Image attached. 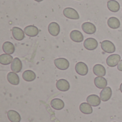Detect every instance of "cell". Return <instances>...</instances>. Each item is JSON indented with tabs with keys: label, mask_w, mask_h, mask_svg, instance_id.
I'll return each instance as SVG.
<instances>
[{
	"label": "cell",
	"mask_w": 122,
	"mask_h": 122,
	"mask_svg": "<svg viewBox=\"0 0 122 122\" xmlns=\"http://www.w3.org/2000/svg\"><path fill=\"white\" fill-rule=\"evenodd\" d=\"M14 58L11 54H2L0 55V63L3 65H8L11 64Z\"/></svg>",
	"instance_id": "obj_26"
},
{
	"label": "cell",
	"mask_w": 122,
	"mask_h": 122,
	"mask_svg": "<svg viewBox=\"0 0 122 122\" xmlns=\"http://www.w3.org/2000/svg\"><path fill=\"white\" fill-rule=\"evenodd\" d=\"M56 86L58 90L61 92H67L70 89V84L66 79H59L56 83Z\"/></svg>",
	"instance_id": "obj_10"
},
{
	"label": "cell",
	"mask_w": 122,
	"mask_h": 122,
	"mask_svg": "<svg viewBox=\"0 0 122 122\" xmlns=\"http://www.w3.org/2000/svg\"><path fill=\"white\" fill-rule=\"evenodd\" d=\"M34 1H38V2H40V1H42L43 0H34Z\"/></svg>",
	"instance_id": "obj_29"
},
{
	"label": "cell",
	"mask_w": 122,
	"mask_h": 122,
	"mask_svg": "<svg viewBox=\"0 0 122 122\" xmlns=\"http://www.w3.org/2000/svg\"><path fill=\"white\" fill-rule=\"evenodd\" d=\"M24 31L26 35H27L30 37H34L39 34V30L34 25H29V26H27L24 28Z\"/></svg>",
	"instance_id": "obj_9"
},
{
	"label": "cell",
	"mask_w": 122,
	"mask_h": 122,
	"mask_svg": "<svg viewBox=\"0 0 122 122\" xmlns=\"http://www.w3.org/2000/svg\"><path fill=\"white\" fill-rule=\"evenodd\" d=\"M22 78L26 81H33L36 79V74L31 70H26L23 72Z\"/></svg>",
	"instance_id": "obj_21"
},
{
	"label": "cell",
	"mask_w": 122,
	"mask_h": 122,
	"mask_svg": "<svg viewBox=\"0 0 122 122\" xmlns=\"http://www.w3.org/2000/svg\"><path fill=\"white\" fill-rule=\"evenodd\" d=\"M82 30L87 34H93L96 32V26L91 22H84L81 25Z\"/></svg>",
	"instance_id": "obj_8"
},
{
	"label": "cell",
	"mask_w": 122,
	"mask_h": 122,
	"mask_svg": "<svg viewBox=\"0 0 122 122\" xmlns=\"http://www.w3.org/2000/svg\"><path fill=\"white\" fill-rule=\"evenodd\" d=\"M94 84L99 89H104L107 86V81L104 76H97L94 79Z\"/></svg>",
	"instance_id": "obj_18"
},
{
	"label": "cell",
	"mask_w": 122,
	"mask_h": 122,
	"mask_svg": "<svg viewBox=\"0 0 122 122\" xmlns=\"http://www.w3.org/2000/svg\"><path fill=\"white\" fill-rule=\"evenodd\" d=\"M63 14L68 19H79V14L76 10L71 7H66L63 10Z\"/></svg>",
	"instance_id": "obj_1"
},
{
	"label": "cell",
	"mask_w": 122,
	"mask_h": 122,
	"mask_svg": "<svg viewBox=\"0 0 122 122\" xmlns=\"http://www.w3.org/2000/svg\"><path fill=\"white\" fill-rule=\"evenodd\" d=\"M7 117L11 122H20V121H21L20 114L14 110L8 111Z\"/></svg>",
	"instance_id": "obj_17"
},
{
	"label": "cell",
	"mask_w": 122,
	"mask_h": 122,
	"mask_svg": "<svg viewBox=\"0 0 122 122\" xmlns=\"http://www.w3.org/2000/svg\"><path fill=\"white\" fill-rule=\"evenodd\" d=\"M84 46L86 49L92 51L97 48L98 41L94 38H88L84 42Z\"/></svg>",
	"instance_id": "obj_4"
},
{
	"label": "cell",
	"mask_w": 122,
	"mask_h": 122,
	"mask_svg": "<svg viewBox=\"0 0 122 122\" xmlns=\"http://www.w3.org/2000/svg\"><path fill=\"white\" fill-rule=\"evenodd\" d=\"M51 106L55 110H61L64 107V102L60 99H54L51 102Z\"/></svg>",
	"instance_id": "obj_22"
},
{
	"label": "cell",
	"mask_w": 122,
	"mask_h": 122,
	"mask_svg": "<svg viewBox=\"0 0 122 122\" xmlns=\"http://www.w3.org/2000/svg\"><path fill=\"white\" fill-rule=\"evenodd\" d=\"M117 69H118L119 71H122V59L119 61V63L118 64V65H117Z\"/></svg>",
	"instance_id": "obj_27"
},
{
	"label": "cell",
	"mask_w": 122,
	"mask_h": 122,
	"mask_svg": "<svg viewBox=\"0 0 122 122\" xmlns=\"http://www.w3.org/2000/svg\"><path fill=\"white\" fill-rule=\"evenodd\" d=\"M108 9L112 12H117L120 9V4L117 1L115 0H109L107 2Z\"/></svg>",
	"instance_id": "obj_25"
},
{
	"label": "cell",
	"mask_w": 122,
	"mask_h": 122,
	"mask_svg": "<svg viewBox=\"0 0 122 122\" xmlns=\"http://www.w3.org/2000/svg\"><path fill=\"white\" fill-rule=\"evenodd\" d=\"M107 24H108V26L110 28L114 29H118V28L120 27L121 23H120V21H119V19H117V17L112 16V17H110L108 19Z\"/></svg>",
	"instance_id": "obj_24"
},
{
	"label": "cell",
	"mask_w": 122,
	"mask_h": 122,
	"mask_svg": "<svg viewBox=\"0 0 122 122\" xmlns=\"http://www.w3.org/2000/svg\"><path fill=\"white\" fill-rule=\"evenodd\" d=\"M7 81L9 84L16 86L19 84V77L15 72H9L7 74Z\"/></svg>",
	"instance_id": "obj_16"
},
{
	"label": "cell",
	"mask_w": 122,
	"mask_h": 122,
	"mask_svg": "<svg viewBox=\"0 0 122 122\" xmlns=\"http://www.w3.org/2000/svg\"><path fill=\"white\" fill-rule=\"evenodd\" d=\"M102 49L106 53H114L116 51V47L114 44L109 40H104L101 43Z\"/></svg>",
	"instance_id": "obj_3"
},
{
	"label": "cell",
	"mask_w": 122,
	"mask_h": 122,
	"mask_svg": "<svg viewBox=\"0 0 122 122\" xmlns=\"http://www.w3.org/2000/svg\"><path fill=\"white\" fill-rule=\"evenodd\" d=\"M56 67L60 70H66L69 67V62L66 59L58 58L54 61Z\"/></svg>",
	"instance_id": "obj_2"
},
{
	"label": "cell",
	"mask_w": 122,
	"mask_h": 122,
	"mask_svg": "<svg viewBox=\"0 0 122 122\" xmlns=\"http://www.w3.org/2000/svg\"><path fill=\"white\" fill-rule=\"evenodd\" d=\"M112 95V89L109 86L105 87L100 92V98L102 101L103 102L109 101L111 99Z\"/></svg>",
	"instance_id": "obj_12"
},
{
	"label": "cell",
	"mask_w": 122,
	"mask_h": 122,
	"mask_svg": "<svg viewBox=\"0 0 122 122\" xmlns=\"http://www.w3.org/2000/svg\"><path fill=\"white\" fill-rule=\"evenodd\" d=\"M120 91H121V92L122 93V83L121 84V85H120Z\"/></svg>",
	"instance_id": "obj_28"
},
{
	"label": "cell",
	"mask_w": 122,
	"mask_h": 122,
	"mask_svg": "<svg viewBox=\"0 0 122 122\" xmlns=\"http://www.w3.org/2000/svg\"><path fill=\"white\" fill-rule=\"evenodd\" d=\"M2 49L5 54H8L11 55L12 54L14 53L15 47H14V45L11 42L5 41L2 45Z\"/></svg>",
	"instance_id": "obj_19"
},
{
	"label": "cell",
	"mask_w": 122,
	"mask_h": 122,
	"mask_svg": "<svg viewBox=\"0 0 122 122\" xmlns=\"http://www.w3.org/2000/svg\"><path fill=\"white\" fill-rule=\"evenodd\" d=\"M121 61V56L119 54H112L107 59V64L110 67H114L118 65Z\"/></svg>",
	"instance_id": "obj_6"
},
{
	"label": "cell",
	"mask_w": 122,
	"mask_h": 122,
	"mask_svg": "<svg viewBox=\"0 0 122 122\" xmlns=\"http://www.w3.org/2000/svg\"><path fill=\"white\" fill-rule=\"evenodd\" d=\"M11 33L14 39L17 41H21L25 37L24 31L21 28L17 26H14L11 29Z\"/></svg>",
	"instance_id": "obj_5"
},
{
	"label": "cell",
	"mask_w": 122,
	"mask_h": 122,
	"mask_svg": "<svg viewBox=\"0 0 122 122\" xmlns=\"http://www.w3.org/2000/svg\"><path fill=\"white\" fill-rule=\"evenodd\" d=\"M79 110L81 113L84 114H91L93 112L92 106L90 105L89 103H81L79 106Z\"/></svg>",
	"instance_id": "obj_23"
},
{
	"label": "cell",
	"mask_w": 122,
	"mask_h": 122,
	"mask_svg": "<svg viewBox=\"0 0 122 122\" xmlns=\"http://www.w3.org/2000/svg\"><path fill=\"white\" fill-rule=\"evenodd\" d=\"M93 72L97 76H104L106 75V69L102 64H96L93 67Z\"/></svg>",
	"instance_id": "obj_20"
},
{
	"label": "cell",
	"mask_w": 122,
	"mask_h": 122,
	"mask_svg": "<svg viewBox=\"0 0 122 122\" xmlns=\"http://www.w3.org/2000/svg\"><path fill=\"white\" fill-rule=\"evenodd\" d=\"M48 31L51 36H56L60 32V26L56 22H51L48 26Z\"/></svg>",
	"instance_id": "obj_13"
},
{
	"label": "cell",
	"mask_w": 122,
	"mask_h": 122,
	"mask_svg": "<svg viewBox=\"0 0 122 122\" xmlns=\"http://www.w3.org/2000/svg\"><path fill=\"white\" fill-rule=\"evenodd\" d=\"M75 70L80 76H86L89 71L87 65L84 62H78L75 66Z\"/></svg>",
	"instance_id": "obj_7"
},
{
	"label": "cell",
	"mask_w": 122,
	"mask_h": 122,
	"mask_svg": "<svg viewBox=\"0 0 122 122\" xmlns=\"http://www.w3.org/2000/svg\"><path fill=\"white\" fill-rule=\"evenodd\" d=\"M70 38L74 42H81L84 40V36L82 33L79 30H73L70 33Z\"/></svg>",
	"instance_id": "obj_14"
},
{
	"label": "cell",
	"mask_w": 122,
	"mask_h": 122,
	"mask_svg": "<svg viewBox=\"0 0 122 122\" xmlns=\"http://www.w3.org/2000/svg\"></svg>",
	"instance_id": "obj_30"
},
{
	"label": "cell",
	"mask_w": 122,
	"mask_h": 122,
	"mask_svg": "<svg viewBox=\"0 0 122 122\" xmlns=\"http://www.w3.org/2000/svg\"><path fill=\"white\" fill-rule=\"evenodd\" d=\"M101 98L99 97L96 94H92L89 95L87 98H86V102L87 103H89L90 105H92V107H98L101 104Z\"/></svg>",
	"instance_id": "obj_15"
},
{
	"label": "cell",
	"mask_w": 122,
	"mask_h": 122,
	"mask_svg": "<svg viewBox=\"0 0 122 122\" xmlns=\"http://www.w3.org/2000/svg\"><path fill=\"white\" fill-rule=\"evenodd\" d=\"M11 71L15 73H19L22 69V63L21 61L19 58H14L11 64Z\"/></svg>",
	"instance_id": "obj_11"
}]
</instances>
